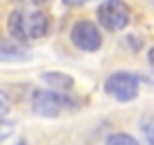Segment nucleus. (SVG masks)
Here are the masks:
<instances>
[{"label":"nucleus","mask_w":154,"mask_h":145,"mask_svg":"<svg viewBox=\"0 0 154 145\" xmlns=\"http://www.w3.org/2000/svg\"><path fill=\"white\" fill-rule=\"evenodd\" d=\"M9 34L11 39L23 43L27 39H41L50 29V18L41 9H29V11H14L9 16Z\"/></svg>","instance_id":"nucleus-1"},{"label":"nucleus","mask_w":154,"mask_h":145,"mask_svg":"<svg viewBox=\"0 0 154 145\" xmlns=\"http://www.w3.org/2000/svg\"><path fill=\"white\" fill-rule=\"evenodd\" d=\"M77 100L70 97L63 91H52V88H38L32 93V109L38 116H59L66 109H75Z\"/></svg>","instance_id":"nucleus-2"},{"label":"nucleus","mask_w":154,"mask_h":145,"mask_svg":"<svg viewBox=\"0 0 154 145\" xmlns=\"http://www.w3.org/2000/svg\"><path fill=\"white\" fill-rule=\"evenodd\" d=\"M140 79L129 70H116L104 79V91L118 102H131L138 95Z\"/></svg>","instance_id":"nucleus-3"},{"label":"nucleus","mask_w":154,"mask_h":145,"mask_svg":"<svg viewBox=\"0 0 154 145\" xmlns=\"http://www.w3.org/2000/svg\"><path fill=\"white\" fill-rule=\"evenodd\" d=\"M97 18H100L102 27L109 32H120L129 25L131 20V11L122 0H104L97 7Z\"/></svg>","instance_id":"nucleus-4"},{"label":"nucleus","mask_w":154,"mask_h":145,"mask_svg":"<svg viewBox=\"0 0 154 145\" xmlns=\"http://www.w3.org/2000/svg\"><path fill=\"white\" fill-rule=\"evenodd\" d=\"M70 41L79 50H84V52H95V50H100V45H102L100 29H97L91 20H79V23L72 25Z\"/></svg>","instance_id":"nucleus-5"},{"label":"nucleus","mask_w":154,"mask_h":145,"mask_svg":"<svg viewBox=\"0 0 154 145\" xmlns=\"http://www.w3.org/2000/svg\"><path fill=\"white\" fill-rule=\"evenodd\" d=\"M29 59V52L18 43V41H2L0 39V61H25Z\"/></svg>","instance_id":"nucleus-6"},{"label":"nucleus","mask_w":154,"mask_h":145,"mask_svg":"<svg viewBox=\"0 0 154 145\" xmlns=\"http://www.w3.org/2000/svg\"><path fill=\"white\" fill-rule=\"evenodd\" d=\"M41 79H43L45 84H48L52 91H63L68 93L72 88V77H68V75H63V72H43L41 75Z\"/></svg>","instance_id":"nucleus-7"},{"label":"nucleus","mask_w":154,"mask_h":145,"mask_svg":"<svg viewBox=\"0 0 154 145\" xmlns=\"http://www.w3.org/2000/svg\"><path fill=\"white\" fill-rule=\"evenodd\" d=\"M106 145H138V140H136L134 136H129V134L118 131V134H111L109 138H106Z\"/></svg>","instance_id":"nucleus-8"},{"label":"nucleus","mask_w":154,"mask_h":145,"mask_svg":"<svg viewBox=\"0 0 154 145\" xmlns=\"http://www.w3.org/2000/svg\"><path fill=\"white\" fill-rule=\"evenodd\" d=\"M11 134H14V122L2 120V118H0V143H2V140H7Z\"/></svg>","instance_id":"nucleus-9"},{"label":"nucleus","mask_w":154,"mask_h":145,"mask_svg":"<svg viewBox=\"0 0 154 145\" xmlns=\"http://www.w3.org/2000/svg\"><path fill=\"white\" fill-rule=\"evenodd\" d=\"M143 131H145L147 143L154 145V118H145V120H143Z\"/></svg>","instance_id":"nucleus-10"},{"label":"nucleus","mask_w":154,"mask_h":145,"mask_svg":"<svg viewBox=\"0 0 154 145\" xmlns=\"http://www.w3.org/2000/svg\"><path fill=\"white\" fill-rule=\"evenodd\" d=\"M7 111H9V100H7L5 93L0 91V116H5Z\"/></svg>","instance_id":"nucleus-11"},{"label":"nucleus","mask_w":154,"mask_h":145,"mask_svg":"<svg viewBox=\"0 0 154 145\" xmlns=\"http://www.w3.org/2000/svg\"><path fill=\"white\" fill-rule=\"evenodd\" d=\"M66 5H82V2H86V0H63Z\"/></svg>","instance_id":"nucleus-12"},{"label":"nucleus","mask_w":154,"mask_h":145,"mask_svg":"<svg viewBox=\"0 0 154 145\" xmlns=\"http://www.w3.org/2000/svg\"><path fill=\"white\" fill-rule=\"evenodd\" d=\"M149 63H152V66H154V48L149 50Z\"/></svg>","instance_id":"nucleus-13"},{"label":"nucleus","mask_w":154,"mask_h":145,"mask_svg":"<svg viewBox=\"0 0 154 145\" xmlns=\"http://www.w3.org/2000/svg\"><path fill=\"white\" fill-rule=\"evenodd\" d=\"M18 145H25V140H20V143H18Z\"/></svg>","instance_id":"nucleus-14"}]
</instances>
